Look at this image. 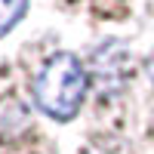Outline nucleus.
<instances>
[{
	"mask_svg": "<svg viewBox=\"0 0 154 154\" xmlns=\"http://www.w3.org/2000/svg\"><path fill=\"white\" fill-rule=\"evenodd\" d=\"M28 9V0H0V37L12 31Z\"/></svg>",
	"mask_w": 154,
	"mask_h": 154,
	"instance_id": "obj_2",
	"label": "nucleus"
},
{
	"mask_svg": "<svg viewBox=\"0 0 154 154\" xmlns=\"http://www.w3.org/2000/svg\"><path fill=\"white\" fill-rule=\"evenodd\" d=\"M86 96V71L74 53H56L34 77V102L53 120H71Z\"/></svg>",
	"mask_w": 154,
	"mask_h": 154,
	"instance_id": "obj_1",
	"label": "nucleus"
}]
</instances>
